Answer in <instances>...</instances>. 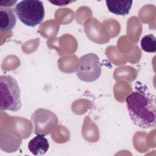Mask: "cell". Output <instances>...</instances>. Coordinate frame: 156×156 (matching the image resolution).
I'll use <instances>...</instances> for the list:
<instances>
[{
    "label": "cell",
    "instance_id": "cell-1",
    "mask_svg": "<svg viewBox=\"0 0 156 156\" xmlns=\"http://www.w3.org/2000/svg\"><path fill=\"white\" fill-rule=\"evenodd\" d=\"M126 103L130 118L135 125L144 129L155 127V96L146 88H136L126 98Z\"/></svg>",
    "mask_w": 156,
    "mask_h": 156
},
{
    "label": "cell",
    "instance_id": "cell-2",
    "mask_svg": "<svg viewBox=\"0 0 156 156\" xmlns=\"http://www.w3.org/2000/svg\"><path fill=\"white\" fill-rule=\"evenodd\" d=\"M22 102L20 89L16 79L9 75L0 76V110L17 112Z\"/></svg>",
    "mask_w": 156,
    "mask_h": 156
},
{
    "label": "cell",
    "instance_id": "cell-3",
    "mask_svg": "<svg viewBox=\"0 0 156 156\" xmlns=\"http://www.w3.org/2000/svg\"><path fill=\"white\" fill-rule=\"evenodd\" d=\"M14 11L21 23L32 27L40 24L45 15L43 2L39 0L21 1L16 5Z\"/></svg>",
    "mask_w": 156,
    "mask_h": 156
},
{
    "label": "cell",
    "instance_id": "cell-4",
    "mask_svg": "<svg viewBox=\"0 0 156 156\" xmlns=\"http://www.w3.org/2000/svg\"><path fill=\"white\" fill-rule=\"evenodd\" d=\"M101 74V65L99 57L93 53H88L82 56L76 69L78 78L87 82L97 80Z\"/></svg>",
    "mask_w": 156,
    "mask_h": 156
},
{
    "label": "cell",
    "instance_id": "cell-5",
    "mask_svg": "<svg viewBox=\"0 0 156 156\" xmlns=\"http://www.w3.org/2000/svg\"><path fill=\"white\" fill-rule=\"evenodd\" d=\"M16 23V17L14 9L0 7V31L11 30Z\"/></svg>",
    "mask_w": 156,
    "mask_h": 156
},
{
    "label": "cell",
    "instance_id": "cell-6",
    "mask_svg": "<svg viewBox=\"0 0 156 156\" xmlns=\"http://www.w3.org/2000/svg\"><path fill=\"white\" fill-rule=\"evenodd\" d=\"M28 149L34 155H43L49 149L48 140L44 135L38 134L28 143Z\"/></svg>",
    "mask_w": 156,
    "mask_h": 156
},
{
    "label": "cell",
    "instance_id": "cell-7",
    "mask_svg": "<svg viewBox=\"0 0 156 156\" xmlns=\"http://www.w3.org/2000/svg\"><path fill=\"white\" fill-rule=\"evenodd\" d=\"M133 1L127 0H107L106 5L108 10L116 15H126L129 13Z\"/></svg>",
    "mask_w": 156,
    "mask_h": 156
},
{
    "label": "cell",
    "instance_id": "cell-8",
    "mask_svg": "<svg viewBox=\"0 0 156 156\" xmlns=\"http://www.w3.org/2000/svg\"><path fill=\"white\" fill-rule=\"evenodd\" d=\"M141 49L147 52H155L156 51V38L152 34H148L144 36L141 41Z\"/></svg>",
    "mask_w": 156,
    "mask_h": 156
},
{
    "label": "cell",
    "instance_id": "cell-9",
    "mask_svg": "<svg viewBox=\"0 0 156 156\" xmlns=\"http://www.w3.org/2000/svg\"><path fill=\"white\" fill-rule=\"evenodd\" d=\"M49 2L53 4H55V5H66L69 3H71L73 2H74V1H63V0H60V1H49Z\"/></svg>",
    "mask_w": 156,
    "mask_h": 156
},
{
    "label": "cell",
    "instance_id": "cell-10",
    "mask_svg": "<svg viewBox=\"0 0 156 156\" xmlns=\"http://www.w3.org/2000/svg\"><path fill=\"white\" fill-rule=\"evenodd\" d=\"M17 2L16 0L15 1H2L0 2V4H1V7H4L5 8H7L9 7H12L13 5H14L15 4H16Z\"/></svg>",
    "mask_w": 156,
    "mask_h": 156
}]
</instances>
